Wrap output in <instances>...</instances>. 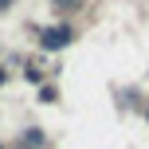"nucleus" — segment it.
Returning <instances> with one entry per match:
<instances>
[{"label": "nucleus", "mask_w": 149, "mask_h": 149, "mask_svg": "<svg viewBox=\"0 0 149 149\" xmlns=\"http://www.w3.org/2000/svg\"><path fill=\"white\" fill-rule=\"evenodd\" d=\"M71 39H74V31L67 28V24H55V28H47V31H43L39 47H43V51H63V47H67Z\"/></svg>", "instance_id": "obj_1"}, {"label": "nucleus", "mask_w": 149, "mask_h": 149, "mask_svg": "<svg viewBox=\"0 0 149 149\" xmlns=\"http://www.w3.org/2000/svg\"><path fill=\"white\" fill-rule=\"evenodd\" d=\"M55 8H79V0H55Z\"/></svg>", "instance_id": "obj_2"}, {"label": "nucleus", "mask_w": 149, "mask_h": 149, "mask_svg": "<svg viewBox=\"0 0 149 149\" xmlns=\"http://www.w3.org/2000/svg\"><path fill=\"white\" fill-rule=\"evenodd\" d=\"M8 4H12V0H0V12H4V8H8Z\"/></svg>", "instance_id": "obj_3"}, {"label": "nucleus", "mask_w": 149, "mask_h": 149, "mask_svg": "<svg viewBox=\"0 0 149 149\" xmlns=\"http://www.w3.org/2000/svg\"><path fill=\"white\" fill-rule=\"evenodd\" d=\"M4 79H8V74H4V67H0V86H4Z\"/></svg>", "instance_id": "obj_4"}, {"label": "nucleus", "mask_w": 149, "mask_h": 149, "mask_svg": "<svg viewBox=\"0 0 149 149\" xmlns=\"http://www.w3.org/2000/svg\"><path fill=\"white\" fill-rule=\"evenodd\" d=\"M0 149H4V145H0Z\"/></svg>", "instance_id": "obj_5"}]
</instances>
